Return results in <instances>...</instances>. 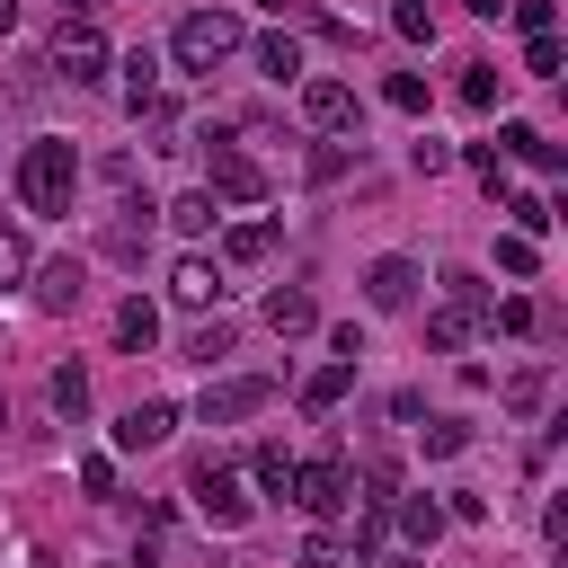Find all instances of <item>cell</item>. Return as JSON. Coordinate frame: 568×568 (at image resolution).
<instances>
[{
  "label": "cell",
  "instance_id": "6da1fadb",
  "mask_svg": "<svg viewBox=\"0 0 568 568\" xmlns=\"http://www.w3.org/2000/svg\"><path fill=\"white\" fill-rule=\"evenodd\" d=\"M71 186H80V151L71 142H27L18 151V195H27V213H71Z\"/></svg>",
  "mask_w": 568,
  "mask_h": 568
},
{
  "label": "cell",
  "instance_id": "7a4b0ae2",
  "mask_svg": "<svg viewBox=\"0 0 568 568\" xmlns=\"http://www.w3.org/2000/svg\"><path fill=\"white\" fill-rule=\"evenodd\" d=\"M169 53H178V71H213V62H231V53H240V18H231V9H195V18H178Z\"/></svg>",
  "mask_w": 568,
  "mask_h": 568
},
{
  "label": "cell",
  "instance_id": "3957f363",
  "mask_svg": "<svg viewBox=\"0 0 568 568\" xmlns=\"http://www.w3.org/2000/svg\"><path fill=\"white\" fill-rule=\"evenodd\" d=\"M204 195H222V204H266V169H257L248 151H231L222 133H204Z\"/></svg>",
  "mask_w": 568,
  "mask_h": 568
},
{
  "label": "cell",
  "instance_id": "277c9868",
  "mask_svg": "<svg viewBox=\"0 0 568 568\" xmlns=\"http://www.w3.org/2000/svg\"><path fill=\"white\" fill-rule=\"evenodd\" d=\"M53 80H71V89H98V80H106V36H98L89 18H62V44H53Z\"/></svg>",
  "mask_w": 568,
  "mask_h": 568
},
{
  "label": "cell",
  "instance_id": "5b68a950",
  "mask_svg": "<svg viewBox=\"0 0 568 568\" xmlns=\"http://www.w3.org/2000/svg\"><path fill=\"white\" fill-rule=\"evenodd\" d=\"M346 488H355V479H346V462H337V453L293 462V506H302V515H320V524H328V515H346Z\"/></svg>",
  "mask_w": 568,
  "mask_h": 568
},
{
  "label": "cell",
  "instance_id": "8992f818",
  "mask_svg": "<svg viewBox=\"0 0 568 568\" xmlns=\"http://www.w3.org/2000/svg\"><path fill=\"white\" fill-rule=\"evenodd\" d=\"M266 399H275V382H266V373H240V382H204L195 417H204V426H240V417H257Z\"/></svg>",
  "mask_w": 568,
  "mask_h": 568
},
{
  "label": "cell",
  "instance_id": "52a82bcc",
  "mask_svg": "<svg viewBox=\"0 0 568 568\" xmlns=\"http://www.w3.org/2000/svg\"><path fill=\"white\" fill-rule=\"evenodd\" d=\"M195 515H204L213 532H240V524H248V488H240L222 462H195Z\"/></svg>",
  "mask_w": 568,
  "mask_h": 568
},
{
  "label": "cell",
  "instance_id": "ba28073f",
  "mask_svg": "<svg viewBox=\"0 0 568 568\" xmlns=\"http://www.w3.org/2000/svg\"><path fill=\"white\" fill-rule=\"evenodd\" d=\"M364 302L373 311H408L417 302V257H373L364 266Z\"/></svg>",
  "mask_w": 568,
  "mask_h": 568
},
{
  "label": "cell",
  "instance_id": "9c48e42d",
  "mask_svg": "<svg viewBox=\"0 0 568 568\" xmlns=\"http://www.w3.org/2000/svg\"><path fill=\"white\" fill-rule=\"evenodd\" d=\"M169 426H178L169 399H133V408L115 417V453H151V444H169Z\"/></svg>",
  "mask_w": 568,
  "mask_h": 568
},
{
  "label": "cell",
  "instance_id": "30bf717a",
  "mask_svg": "<svg viewBox=\"0 0 568 568\" xmlns=\"http://www.w3.org/2000/svg\"><path fill=\"white\" fill-rule=\"evenodd\" d=\"M302 115H311L320 133H337V124H355V89L320 71V80H302Z\"/></svg>",
  "mask_w": 568,
  "mask_h": 568
},
{
  "label": "cell",
  "instance_id": "8fae6325",
  "mask_svg": "<svg viewBox=\"0 0 568 568\" xmlns=\"http://www.w3.org/2000/svg\"><path fill=\"white\" fill-rule=\"evenodd\" d=\"M80 293H89L80 257H53V266H36V311H80Z\"/></svg>",
  "mask_w": 568,
  "mask_h": 568
},
{
  "label": "cell",
  "instance_id": "7c38bea8",
  "mask_svg": "<svg viewBox=\"0 0 568 568\" xmlns=\"http://www.w3.org/2000/svg\"><path fill=\"white\" fill-rule=\"evenodd\" d=\"M266 328H275V337H302V328H320V302H311L302 284H275V293H266Z\"/></svg>",
  "mask_w": 568,
  "mask_h": 568
},
{
  "label": "cell",
  "instance_id": "4fadbf2b",
  "mask_svg": "<svg viewBox=\"0 0 568 568\" xmlns=\"http://www.w3.org/2000/svg\"><path fill=\"white\" fill-rule=\"evenodd\" d=\"M169 293H178L186 311H204V302L222 293V266H213V257H178V266H169Z\"/></svg>",
  "mask_w": 568,
  "mask_h": 568
},
{
  "label": "cell",
  "instance_id": "5bb4252c",
  "mask_svg": "<svg viewBox=\"0 0 568 568\" xmlns=\"http://www.w3.org/2000/svg\"><path fill=\"white\" fill-rule=\"evenodd\" d=\"M124 106H133V115H151V106H160V53H151V44L124 62Z\"/></svg>",
  "mask_w": 568,
  "mask_h": 568
},
{
  "label": "cell",
  "instance_id": "9a60e30c",
  "mask_svg": "<svg viewBox=\"0 0 568 568\" xmlns=\"http://www.w3.org/2000/svg\"><path fill=\"white\" fill-rule=\"evenodd\" d=\"M346 390H355V364H320V373L302 382V408H311V417H328Z\"/></svg>",
  "mask_w": 568,
  "mask_h": 568
},
{
  "label": "cell",
  "instance_id": "2e32d148",
  "mask_svg": "<svg viewBox=\"0 0 568 568\" xmlns=\"http://www.w3.org/2000/svg\"><path fill=\"white\" fill-rule=\"evenodd\" d=\"M497 151H515V160H532L541 178H559V142H541L532 124H506V133H497Z\"/></svg>",
  "mask_w": 568,
  "mask_h": 568
},
{
  "label": "cell",
  "instance_id": "e0dca14e",
  "mask_svg": "<svg viewBox=\"0 0 568 568\" xmlns=\"http://www.w3.org/2000/svg\"><path fill=\"white\" fill-rule=\"evenodd\" d=\"M266 248H275V222H231V231H222V257H231V266H257Z\"/></svg>",
  "mask_w": 568,
  "mask_h": 568
},
{
  "label": "cell",
  "instance_id": "ac0fdd59",
  "mask_svg": "<svg viewBox=\"0 0 568 568\" xmlns=\"http://www.w3.org/2000/svg\"><path fill=\"white\" fill-rule=\"evenodd\" d=\"M151 337H160V311H151L142 293H133V302L115 311V346H133V355H151Z\"/></svg>",
  "mask_w": 568,
  "mask_h": 568
},
{
  "label": "cell",
  "instance_id": "d6986e66",
  "mask_svg": "<svg viewBox=\"0 0 568 568\" xmlns=\"http://www.w3.org/2000/svg\"><path fill=\"white\" fill-rule=\"evenodd\" d=\"M470 328H479V320H470L462 302H435V320H426V346H444V355H453V346H470Z\"/></svg>",
  "mask_w": 568,
  "mask_h": 568
},
{
  "label": "cell",
  "instance_id": "ffe728a7",
  "mask_svg": "<svg viewBox=\"0 0 568 568\" xmlns=\"http://www.w3.org/2000/svg\"><path fill=\"white\" fill-rule=\"evenodd\" d=\"M248 479H257L266 497H293V453H284V444H257V462H248Z\"/></svg>",
  "mask_w": 568,
  "mask_h": 568
},
{
  "label": "cell",
  "instance_id": "44dd1931",
  "mask_svg": "<svg viewBox=\"0 0 568 568\" xmlns=\"http://www.w3.org/2000/svg\"><path fill=\"white\" fill-rule=\"evenodd\" d=\"M257 71L266 80H302V44L293 36H257Z\"/></svg>",
  "mask_w": 568,
  "mask_h": 568
},
{
  "label": "cell",
  "instance_id": "7402d4cb",
  "mask_svg": "<svg viewBox=\"0 0 568 568\" xmlns=\"http://www.w3.org/2000/svg\"><path fill=\"white\" fill-rule=\"evenodd\" d=\"M399 532H408V541L426 550V541L444 532V506H435V497H399Z\"/></svg>",
  "mask_w": 568,
  "mask_h": 568
},
{
  "label": "cell",
  "instance_id": "603a6c76",
  "mask_svg": "<svg viewBox=\"0 0 568 568\" xmlns=\"http://www.w3.org/2000/svg\"><path fill=\"white\" fill-rule=\"evenodd\" d=\"M169 222H178V231H186V240H204V231H213V222H222V213H213V195H204V186H195V195H178V204H169Z\"/></svg>",
  "mask_w": 568,
  "mask_h": 568
},
{
  "label": "cell",
  "instance_id": "cb8c5ba5",
  "mask_svg": "<svg viewBox=\"0 0 568 568\" xmlns=\"http://www.w3.org/2000/svg\"><path fill=\"white\" fill-rule=\"evenodd\" d=\"M426 435V462H453L462 444H470V417H435V426H417Z\"/></svg>",
  "mask_w": 568,
  "mask_h": 568
},
{
  "label": "cell",
  "instance_id": "d4e9b609",
  "mask_svg": "<svg viewBox=\"0 0 568 568\" xmlns=\"http://www.w3.org/2000/svg\"><path fill=\"white\" fill-rule=\"evenodd\" d=\"M497 89H506L497 62H470V71H462V106H497Z\"/></svg>",
  "mask_w": 568,
  "mask_h": 568
},
{
  "label": "cell",
  "instance_id": "484cf974",
  "mask_svg": "<svg viewBox=\"0 0 568 568\" xmlns=\"http://www.w3.org/2000/svg\"><path fill=\"white\" fill-rule=\"evenodd\" d=\"M506 213H515V231H524V240H541V231L559 222V213H550V195H506Z\"/></svg>",
  "mask_w": 568,
  "mask_h": 568
},
{
  "label": "cell",
  "instance_id": "4316f807",
  "mask_svg": "<svg viewBox=\"0 0 568 568\" xmlns=\"http://www.w3.org/2000/svg\"><path fill=\"white\" fill-rule=\"evenodd\" d=\"M222 355H231V328H222V320H204V328L186 337V364H204V373H213Z\"/></svg>",
  "mask_w": 568,
  "mask_h": 568
},
{
  "label": "cell",
  "instance_id": "83f0119b",
  "mask_svg": "<svg viewBox=\"0 0 568 568\" xmlns=\"http://www.w3.org/2000/svg\"><path fill=\"white\" fill-rule=\"evenodd\" d=\"M541 399H550V373H541V364H532V373H515V382H506V408H515V417H532V408H541Z\"/></svg>",
  "mask_w": 568,
  "mask_h": 568
},
{
  "label": "cell",
  "instance_id": "f1b7e54d",
  "mask_svg": "<svg viewBox=\"0 0 568 568\" xmlns=\"http://www.w3.org/2000/svg\"><path fill=\"white\" fill-rule=\"evenodd\" d=\"M36 275V257H27V231H0V293L9 284H27Z\"/></svg>",
  "mask_w": 568,
  "mask_h": 568
},
{
  "label": "cell",
  "instance_id": "f546056e",
  "mask_svg": "<svg viewBox=\"0 0 568 568\" xmlns=\"http://www.w3.org/2000/svg\"><path fill=\"white\" fill-rule=\"evenodd\" d=\"M382 98H390L399 115H426V80H417V71H390V80H382Z\"/></svg>",
  "mask_w": 568,
  "mask_h": 568
},
{
  "label": "cell",
  "instance_id": "4dcf8cb0",
  "mask_svg": "<svg viewBox=\"0 0 568 568\" xmlns=\"http://www.w3.org/2000/svg\"><path fill=\"white\" fill-rule=\"evenodd\" d=\"M444 302H462L470 320H488V284H479V275H462V266L444 275Z\"/></svg>",
  "mask_w": 568,
  "mask_h": 568
},
{
  "label": "cell",
  "instance_id": "1f68e13d",
  "mask_svg": "<svg viewBox=\"0 0 568 568\" xmlns=\"http://www.w3.org/2000/svg\"><path fill=\"white\" fill-rule=\"evenodd\" d=\"M53 408H62V417H80V408H89V373H80V364H62V373H53Z\"/></svg>",
  "mask_w": 568,
  "mask_h": 568
},
{
  "label": "cell",
  "instance_id": "d6a6232c",
  "mask_svg": "<svg viewBox=\"0 0 568 568\" xmlns=\"http://www.w3.org/2000/svg\"><path fill=\"white\" fill-rule=\"evenodd\" d=\"M488 328H506V337H524V328H532V302H524V293H506V302H488Z\"/></svg>",
  "mask_w": 568,
  "mask_h": 568
},
{
  "label": "cell",
  "instance_id": "836d02e7",
  "mask_svg": "<svg viewBox=\"0 0 568 568\" xmlns=\"http://www.w3.org/2000/svg\"><path fill=\"white\" fill-rule=\"evenodd\" d=\"M524 71H541V80H550V71H559V36H550V27H541V36H532V44H524Z\"/></svg>",
  "mask_w": 568,
  "mask_h": 568
},
{
  "label": "cell",
  "instance_id": "e575fe53",
  "mask_svg": "<svg viewBox=\"0 0 568 568\" xmlns=\"http://www.w3.org/2000/svg\"><path fill=\"white\" fill-rule=\"evenodd\" d=\"M497 266H506V275H532V266H541V257H532V240H524V231H515V240H497Z\"/></svg>",
  "mask_w": 568,
  "mask_h": 568
},
{
  "label": "cell",
  "instance_id": "d590c367",
  "mask_svg": "<svg viewBox=\"0 0 568 568\" xmlns=\"http://www.w3.org/2000/svg\"><path fill=\"white\" fill-rule=\"evenodd\" d=\"M80 488H89V497H115V462L89 453V462H80Z\"/></svg>",
  "mask_w": 568,
  "mask_h": 568
},
{
  "label": "cell",
  "instance_id": "8d00e7d4",
  "mask_svg": "<svg viewBox=\"0 0 568 568\" xmlns=\"http://www.w3.org/2000/svg\"><path fill=\"white\" fill-rule=\"evenodd\" d=\"M302 568H346V550H337V532H311V541H302Z\"/></svg>",
  "mask_w": 568,
  "mask_h": 568
},
{
  "label": "cell",
  "instance_id": "74e56055",
  "mask_svg": "<svg viewBox=\"0 0 568 568\" xmlns=\"http://www.w3.org/2000/svg\"><path fill=\"white\" fill-rule=\"evenodd\" d=\"M390 27H399V36H435V18H426V0H399V9H390Z\"/></svg>",
  "mask_w": 568,
  "mask_h": 568
},
{
  "label": "cell",
  "instance_id": "f35d334b",
  "mask_svg": "<svg viewBox=\"0 0 568 568\" xmlns=\"http://www.w3.org/2000/svg\"><path fill=\"white\" fill-rule=\"evenodd\" d=\"M346 160H355V151H346V142H328V151H311V178L328 186V178H346Z\"/></svg>",
  "mask_w": 568,
  "mask_h": 568
},
{
  "label": "cell",
  "instance_id": "ab89813d",
  "mask_svg": "<svg viewBox=\"0 0 568 568\" xmlns=\"http://www.w3.org/2000/svg\"><path fill=\"white\" fill-rule=\"evenodd\" d=\"M470 169H479V186H488V195L506 186V169H497V142H470Z\"/></svg>",
  "mask_w": 568,
  "mask_h": 568
},
{
  "label": "cell",
  "instance_id": "60d3db41",
  "mask_svg": "<svg viewBox=\"0 0 568 568\" xmlns=\"http://www.w3.org/2000/svg\"><path fill=\"white\" fill-rule=\"evenodd\" d=\"M328 346H337V364H355V355H364V328H355V320H337V328H328Z\"/></svg>",
  "mask_w": 568,
  "mask_h": 568
},
{
  "label": "cell",
  "instance_id": "b9f144b4",
  "mask_svg": "<svg viewBox=\"0 0 568 568\" xmlns=\"http://www.w3.org/2000/svg\"><path fill=\"white\" fill-rule=\"evenodd\" d=\"M9 27H18V0H0V44H9Z\"/></svg>",
  "mask_w": 568,
  "mask_h": 568
},
{
  "label": "cell",
  "instance_id": "7bdbcfd3",
  "mask_svg": "<svg viewBox=\"0 0 568 568\" xmlns=\"http://www.w3.org/2000/svg\"><path fill=\"white\" fill-rule=\"evenodd\" d=\"M266 9H284V0H266Z\"/></svg>",
  "mask_w": 568,
  "mask_h": 568
}]
</instances>
